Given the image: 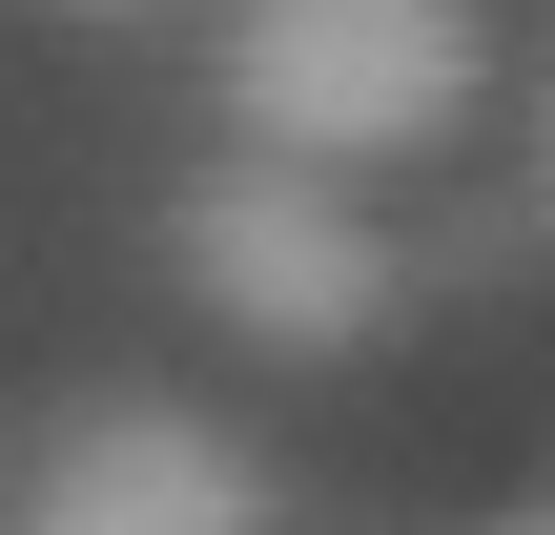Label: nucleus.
I'll return each instance as SVG.
<instances>
[{"mask_svg":"<svg viewBox=\"0 0 555 535\" xmlns=\"http://www.w3.org/2000/svg\"><path fill=\"white\" fill-rule=\"evenodd\" d=\"M474 0H247L227 21V124L288 165H391L474 103Z\"/></svg>","mask_w":555,"mask_h":535,"instance_id":"nucleus-1","label":"nucleus"},{"mask_svg":"<svg viewBox=\"0 0 555 535\" xmlns=\"http://www.w3.org/2000/svg\"><path fill=\"white\" fill-rule=\"evenodd\" d=\"M185 289H206L227 330H268V351H350V330L391 309V227H350L330 165L247 144V165L185 186Z\"/></svg>","mask_w":555,"mask_h":535,"instance_id":"nucleus-2","label":"nucleus"},{"mask_svg":"<svg viewBox=\"0 0 555 535\" xmlns=\"http://www.w3.org/2000/svg\"><path fill=\"white\" fill-rule=\"evenodd\" d=\"M21 515L41 535H247L268 515V454H227V433H185V412H82V433L21 474Z\"/></svg>","mask_w":555,"mask_h":535,"instance_id":"nucleus-3","label":"nucleus"},{"mask_svg":"<svg viewBox=\"0 0 555 535\" xmlns=\"http://www.w3.org/2000/svg\"><path fill=\"white\" fill-rule=\"evenodd\" d=\"M82 21H165V0H82Z\"/></svg>","mask_w":555,"mask_h":535,"instance_id":"nucleus-4","label":"nucleus"}]
</instances>
